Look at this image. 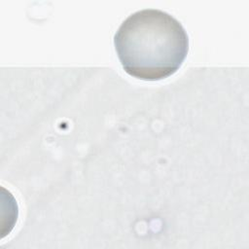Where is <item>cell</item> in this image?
<instances>
[{"mask_svg":"<svg viewBox=\"0 0 249 249\" xmlns=\"http://www.w3.org/2000/svg\"><path fill=\"white\" fill-rule=\"evenodd\" d=\"M124 71L137 79L159 81L174 74L189 53V36L181 22L158 9L129 15L114 35Z\"/></svg>","mask_w":249,"mask_h":249,"instance_id":"obj_1","label":"cell"}]
</instances>
